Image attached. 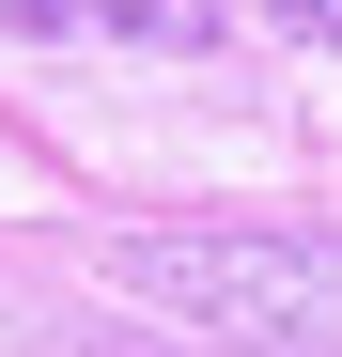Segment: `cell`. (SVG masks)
<instances>
[{
  "label": "cell",
  "mask_w": 342,
  "mask_h": 357,
  "mask_svg": "<svg viewBox=\"0 0 342 357\" xmlns=\"http://www.w3.org/2000/svg\"><path fill=\"white\" fill-rule=\"evenodd\" d=\"M109 280L218 357H342V233H125Z\"/></svg>",
  "instance_id": "1"
},
{
  "label": "cell",
  "mask_w": 342,
  "mask_h": 357,
  "mask_svg": "<svg viewBox=\"0 0 342 357\" xmlns=\"http://www.w3.org/2000/svg\"><path fill=\"white\" fill-rule=\"evenodd\" d=\"M280 31H327V47H342V0H280Z\"/></svg>",
  "instance_id": "2"
}]
</instances>
